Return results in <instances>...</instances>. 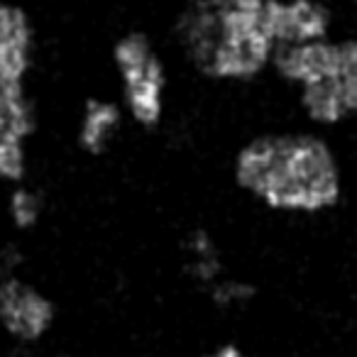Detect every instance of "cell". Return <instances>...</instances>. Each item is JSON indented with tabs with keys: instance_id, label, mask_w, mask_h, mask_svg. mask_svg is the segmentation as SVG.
I'll use <instances>...</instances> for the list:
<instances>
[{
	"instance_id": "1",
	"label": "cell",
	"mask_w": 357,
	"mask_h": 357,
	"mask_svg": "<svg viewBox=\"0 0 357 357\" xmlns=\"http://www.w3.org/2000/svg\"><path fill=\"white\" fill-rule=\"evenodd\" d=\"M225 181L240 204L264 218L318 225L350 204V152L345 139L277 113L230 144Z\"/></svg>"
},
{
	"instance_id": "2",
	"label": "cell",
	"mask_w": 357,
	"mask_h": 357,
	"mask_svg": "<svg viewBox=\"0 0 357 357\" xmlns=\"http://www.w3.org/2000/svg\"><path fill=\"white\" fill-rule=\"evenodd\" d=\"M264 6L267 0H178L164 40L176 69L215 93L264 91L277 56Z\"/></svg>"
},
{
	"instance_id": "9",
	"label": "cell",
	"mask_w": 357,
	"mask_h": 357,
	"mask_svg": "<svg viewBox=\"0 0 357 357\" xmlns=\"http://www.w3.org/2000/svg\"><path fill=\"white\" fill-rule=\"evenodd\" d=\"M130 130L128 115L113 91H89L81 96L71 118V147L79 157L98 162L118 149Z\"/></svg>"
},
{
	"instance_id": "3",
	"label": "cell",
	"mask_w": 357,
	"mask_h": 357,
	"mask_svg": "<svg viewBox=\"0 0 357 357\" xmlns=\"http://www.w3.org/2000/svg\"><path fill=\"white\" fill-rule=\"evenodd\" d=\"M277 113L347 139L357 132V25L313 45L279 50L264 86Z\"/></svg>"
},
{
	"instance_id": "10",
	"label": "cell",
	"mask_w": 357,
	"mask_h": 357,
	"mask_svg": "<svg viewBox=\"0 0 357 357\" xmlns=\"http://www.w3.org/2000/svg\"><path fill=\"white\" fill-rule=\"evenodd\" d=\"M178 252L186 277L206 291L228 274L220 235L208 223H191L178 238Z\"/></svg>"
},
{
	"instance_id": "5",
	"label": "cell",
	"mask_w": 357,
	"mask_h": 357,
	"mask_svg": "<svg viewBox=\"0 0 357 357\" xmlns=\"http://www.w3.org/2000/svg\"><path fill=\"white\" fill-rule=\"evenodd\" d=\"M45 130L37 89L0 91V191L35 178V159Z\"/></svg>"
},
{
	"instance_id": "4",
	"label": "cell",
	"mask_w": 357,
	"mask_h": 357,
	"mask_svg": "<svg viewBox=\"0 0 357 357\" xmlns=\"http://www.w3.org/2000/svg\"><path fill=\"white\" fill-rule=\"evenodd\" d=\"M110 91L123 105L132 132L154 135L169 125L174 113L176 64L167 42L152 30L125 27L108 45Z\"/></svg>"
},
{
	"instance_id": "12",
	"label": "cell",
	"mask_w": 357,
	"mask_h": 357,
	"mask_svg": "<svg viewBox=\"0 0 357 357\" xmlns=\"http://www.w3.org/2000/svg\"><path fill=\"white\" fill-rule=\"evenodd\" d=\"M342 8H345L350 25H357V0H342Z\"/></svg>"
},
{
	"instance_id": "7",
	"label": "cell",
	"mask_w": 357,
	"mask_h": 357,
	"mask_svg": "<svg viewBox=\"0 0 357 357\" xmlns=\"http://www.w3.org/2000/svg\"><path fill=\"white\" fill-rule=\"evenodd\" d=\"M20 259L17 245H0V328L20 342H35L52 328L56 306L50 294L17 272Z\"/></svg>"
},
{
	"instance_id": "11",
	"label": "cell",
	"mask_w": 357,
	"mask_h": 357,
	"mask_svg": "<svg viewBox=\"0 0 357 357\" xmlns=\"http://www.w3.org/2000/svg\"><path fill=\"white\" fill-rule=\"evenodd\" d=\"M47 215L50 196L35 178L0 191V230H6L13 238H30L40 233Z\"/></svg>"
},
{
	"instance_id": "14",
	"label": "cell",
	"mask_w": 357,
	"mask_h": 357,
	"mask_svg": "<svg viewBox=\"0 0 357 357\" xmlns=\"http://www.w3.org/2000/svg\"><path fill=\"white\" fill-rule=\"evenodd\" d=\"M0 245H3V243H0Z\"/></svg>"
},
{
	"instance_id": "6",
	"label": "cell",
	"mask_w": 357,
	"mask_h": 357,
	"mask_svg": "<svg viewBox=\"0 0 357 357\" xmlns=\"http://www.w3.org/2000/svg\"><path fill=\"white\" fill-rule=\"evenodd\" d=\"M45 37L27 0H0V91L37 89Z\"/></svg>"
},
{
	"instance_id": "13",
	"label": "cell",
	"mask_w": 357,
	"mask_h": 357,
	"mask_svg": "<svg viewBox=\"0 0 357 357\" xmlns=\"http://www.w3.org/2000/svg\"><path fill=\"white\" fill-rule=\"evenodd\" d=\"M352 137H357V132H355V135H352Z\"/></svg>"
},
{
	"instance_id": "8",
	"label": "cell",
	"mask_w": 357,
	"mask_h": 357,
	"mask_svg": "<svg viewBox=\"0 0 357 357\" xmlns=\"http://www.w3.org/2000/svg\"><path fill=\"white\" fill-rule=\"evenodd\" d=\"M264 20L277 52L328 40L350 25L342 0H267Z\"/></svg>"
}]
</instances>
